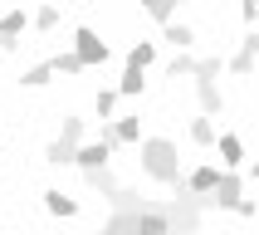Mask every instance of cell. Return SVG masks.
I'll use <instances>...</instances> for the list:
<instances>
[{
  "mask_svg": "<svg viewBox=\"0 0 259 235\" xmlns=\"http://www.w3.org/2000/svg\"><path fill=\"white\" fill-rule=\"evenodd\" d=\"M103 235H176L171 201H152L147 211H113Z\"/></svg>",
  "mask_w": 259,
  "mask_h": 235,
  "instance_id": "6da1fadb",
  "label": "cell"
},
{
  "mask_svg": "<svg viewBox=\"0 0 259 235\" xmlns=\"http://www.w3.org/2000/svg\"><path fill=\"white\" fill-rule=\"evenodd\" d=\"M142 172L152 176V181H166V186L181 181V162H176V147L166 142V137H147L142 142Z\"/></svg>",
  "mask_w": 259,
  "mask_h": 235,
  "instance_id": "7a4b0ae2",
  "label": "cell"
},
{
  "mask_svg": "<svg viewBox=\"0 0 259 235\" xmlns=\"http://www.w3.org/2000/svg\"><path fill=\"white\" fill-rule=\"evenodd\" d=\"M78 142H83V118H64V132H59L54 142L44 147V162H54V167H64V162H73V152H78Z\"/></svg>",
  "mask_w": 259,
  "mask_h": 235,
  "instance_id": "3957f363",
  "label": "cell"
},
{
  "mask_svg": "<svg viewBox=\"0 0 259 235\" xmlns=\"http://www.w3.org/2000/svg\"><path fill=\"white\" fill-rule=\"evenodd\" d=\"M240 191H245V181H240V176H235V172H220V176H215V186L201 196V211H205V206H215V211H230V206L240 201Z\"/></svg>",
  "mask_w": 259,
  "mask_h": 235,
  "instance_id": "277c9868",
  "label": "cell"
},
{
  "mask_svg": "<svg viewBox=\"0 0 259 235\" xmlns=\"http://www.w3.org/2000/svg\"><path fill=\"white\" fill-rule=\"evenodd\" d=\"M73 54H78V64H108V44L98 40V34H93V29H78V34H73Z\"/></svg>",
  "mask_w": 259,
  "mask_h": 235,
  "instance_id": "5b68a950",
  "label": "cell"
},
{
  "mask_svg": "<svg viewBox=\"0 0 259 235\" xmlns=\"http://www.w3.org/2000/svg\"><path fill=\"white\" fill-rule=\"evenodd\" d=\"M108 157H113V142H78V152H73V162H78L83 172L108 167Z\"/></svg>",
  "mask_w": 259,
  "mask_h": 235,
  "instance_id": "8992f818",
  "label": "cell"
},
{
  "mask_svg": "<svg viewBox=\"0 0 259 235\" xmlns=\"http://www.w3.org/2000/svg\"><path fill=\"white\" fill-rule=\"evenodd\" d=\"M254 54H259V34L249 29L245 40H240V49L230 54V69H235V73H254Z\"/></svg>",
  "mask_w": 259,
  "mask_h": 235,
  "instance_id": "52a82bcc",
  "label": "cell"
},
{
  "mask_svg": "<svg viewBox=\"0 0 259 235\" xmlns=\"http://www.w3.org/2000/svg\"><path fill=\"white\" fill-rule=\"evenodd\" d=\"M137 137H142V123H137V118H117V123H108V128H103V142H137Z\"/></svg>",
  "mask_w": 259,
  "mask_h": 235,
  "instance_id": "ba28073f",
  "label": "cell"
},
{
  "mask_svg": "<svg viewBox=\"0 0 259 235\" xmlns=\"http://www.w3.org/2000/svg\"><path fill=\"white\" fill-rule=\"evenodd\" d=\"M20 34H25V10L0 15V49H15V44H20Z\"/></svg>",
  "mask_w": 259,
  "mask_h": 235,
  "instance_id": "9c48e42d",
  "label": "cell"
},
{
  "mask_svg": "<svg viewBox=\"0 0 259 235\" xmlns=\"http://www.w3.org/2000/svg\"><path fill=\"white\" fill-rule=\"evenodd\" d=\"M215 167H196V172H191L186 176V191H191V196H205V191H210V186H215Z\"/></svg>",
  "mask_w": 259,
  "mask_h": 235,
  "instance_id": "30bf717a",
  "label": "cell"
},
{
  "mask_svg": "<svg viewBox=\"0 0 259 235\" xmlns=\"http://www.w3.org/2000/svg\"><path fill=\"white\" fill-rule=\"evenodd\" d=\"M44 206H49V216H78V201L64 191H44Z\"/></svg>",
  "mask_w": 259,
  "mask_h": 235,
  "instance_id": "8fae6325",
  "label": "cell"
},
{
  "mask_svg": "<svg viewBox=\"0 0 259 235\" xmlns=\"http://www.w3.org/2000/svg\"><path fill=\"white\" fill-rule=\"evenodd\" d=\"M225 69V59L220 54H210V59H196V69H191V79H196V84H215V73Z\"/></svg>",
  "mask_w": 259,
  "mask_h": 235,
  "instance_id": "7c38bea8",
  "label": "cell"
},
{
  "mask_svg": "<svg viewBox=\"0 0 259 235\" xmlns=\"http://www.w3.org/2000/svg\"><path fill=\"white\" fill-rule=\"evenodd\" d=\"M220 162H225V167H240V162H245V142H240L235 132L220 137Z\"/></svg>",
  "mask_w": 259,
  "mask_h": 235,
  "instance_id": "4fadbf2b",
  "label": "cell"
},
{
  "mask_svg": "<svg viewBox=\"0 0 259 235\" xmlns=\"http://www.w3.org/2000/svg\"><path fill=\"white\" fill-rule=\"evenodd\" d=\"M152 59H157V44H132L127 49V69H152Z\"/></svg>",
  "mask_w": 259,
  "mask_h": 235,
  "instance_id": "5bb4252c",
  "label": "cell"
},
{
  "mask_svg": "<svg viewBox=\"0 0 259 235\" xmlns=\"http://www.w3.org/2000/svg\"><path fill=\"white\" fill-rule=\"evenodd\" d=\"M83 176H88V186L103 191V196H113V191H117V181H113V172H108V167H93V172H83Z\"/></svg>",
  "mask_w": 259,
  "mask_h": 235,
  "instance_id": "9a60e30c",
  "label": "cell"
},
{
  "mask_svg": "<svg viewBox=\"0 0 259 235\" xmlns=\"http://www.w3.org/2000/svg\"><path fill=\"white\" fill-rule=\"evenodd\" d=\"M142 10L152 15L157 25H166V20H171V15H176V0H142Z\"/></svg>",
  "mask_w": 259,
  "mask_h": 235,
  "instance_id": "2e32d148",
  "label": "cell"
},
{
  "mask_svg": "<svg viewBox=\"0 0 259 235\" xmlns=\"http://www.w3.org/2000/svg\"><path fill=\"white\" fill-rule=\"evenodd\" d=\"M166 40H171L176 49H191V40H196V29H191V25H176V20H166Z\"/></svg>",
  "mask_w": 259,
  "mask_h": 235,
  "instance_id": "e0dca14e",
  "label": "cell"
},
{
  "mask_svg": "<svg viewBox=\"0 0 259 235\" xmlns=\"http://www.w3.org/2000/svg\"><path fill=\"white\" fill-rule=\"evenodd\" d=\"M78 69H83V64H78V54H73V49H64V54L49 59V73H78Z\"/></svg>",
  "mask_w": 259,
  "mask_h": 235,
  "instance_id": "ac0fdd59",
  "label": "cell"
},
{
  "mask_svg": "<svg viewBox=\"0 0 259 235\" xmlns=\"http://www.w3.org/2000/svg\"><path fill=\"white\" fill-rule=\"evenodd\" d=\"M191 142L210 147V142H215V123H210V118H196V123H191Z\"/></svg>",
  "mask_w": 259,
  "mask_h": 235,
  "instance_id": "d6986e66",
  "label": "cell"
},
{
  "mask_svg": "<svg viewBox=\"0 0 259 235\" xmlns=\"http://www.w3.org/2000/svg\"><path fill=\"white\" fill-rule=\"evenodd\" d=\"M196 93H201V108H205V113H220V88L215 84H196Z\"/></svg>",
  "mask_w": 259,
  "mask_h": 235,
  "instance_id": "ffe728a7",
  "label": "cell"
},
{
  "mask_svg": "<svg viewBox=\"0 0 259 235\" xmlns=\"http://www.w3.org/2000/svg\"><path fill=\"white\" fill-rule=\"evenodd\" d=\"M142 84H147L142 69H127V73H122V84H117V93H127V98H132V93H142Z\"/></svg>",
  "mask_w": 259,
  "mask_h": 235,
  "instance_id": "44dd1931",
  "label": "cell"
},
{
  "mask_svg": "<svg viewBox=\"0 0 259 235\" xmlns=\"http://www.w3.org/2000/svg\"><path fill=\"white\" fill-rule=\"evenodd\" d=\"M49 79H54V73H49V64H34V69H25V88H44Z\"/></svg>",
  "mask_w": 259,
  "mask_h": 235,
  "instance_id": "7402d4cb",
  "label": "cell"
},
{
  "mask_svg": "<svg viewBox=\"0 0 259 235\" xmlns=\"http://www.w3.org/2000/svg\"><path fill=\"white\" fill-rule=\"evenodd\" d=\"M191 69H196V59H191V54H186V49H181V54H176V59H171V69H166V73H171V79H186V73H191Z\"/></svg>",
  "mask_w": 259,
  "mask_h": 235,
  "instance_id": "603a6c76",
  "label": "cell"
},
{
  "mask_svg": "<svg viewBox=\"0 0 259 235\" xmlns=\"http://www.w3.org/2000/svg\"><path fill=\"white\" fill-rule=\"evenodd\" d=\"M113 103H117V88H98V98H93L98 118H108V113H113Z\"/></svg>",
  "mask_w": 259,
  "mask_h": 235,
  "instance_id": "cb8c5ba5",
  "label": "cell"
},
{
  "mask_svg": "<svg viewBox=\"0 0 259 235\" xmlns=\"http://www.w3.org/2000/svg\"><path fill=\"white\" fill-rule=\"evenodd\" d=\"M59 25V10L54 5H39V10H34V29H54Z\"/></svg>",
  "mask_w": 259,
  "mask_h": 235,
  "instance_id": "d4e9b609",
  "label": "cell"
},
{
  "mask_svg": "<svg viewBox=\"0 0 259 235\" xmlns=\"http://www.w3.org/2000/svg\"><path fill=\"white\" fill-rule=\"evenodd\" d=\"M230 211H235V216H245V220H249V216H259V201H249V196H240V201H235Z\"/></svg>",
  "mask_w": 259,
  "mask_h": 235,
  "instance_id": "484cf974",
  "label": "cell"
},
{
  "mask_svg": "<svg viewBox=\"0 0 259 235\" xmlns=\"http://www.w3.org/2000/svg\"><path fill=\"white\" fill-rule=\"evenodd\" d=\"M240 10H245V20H254V15H259V0H240Z\"/></svg>",
  "mask_w": 259,
  "mask_h": 235,
  "instance_id": "4316f807",
  "label": "cell"
},
{
  "mask_svg": "<svg viewBox=\"0 0 259 235\" xmlns=\"http://www.w3.org/2000/svg\"><path fill=\"white\" fill-rule=\"evenodd\" d=\"M93 235H103V230H93Z\"/></svg>",
  "mask_w": 259,
  "mask_h": 235,
  "instance_id": "83f0119b",
  "label": "cell"
},
{
  "mask_svg": "<svg viewBox=\"0 0 259 235\" xmlns=\"http://www.w3.org/2000/svg\"><path fill=\"white\" fill-rule=\"evenodd\" d=\"M176 5H181V0H176Z\"/></svg>",
  "mask_w": 259,
  "mask_h": 235,
  "instance_id": "f1b7e54d",
  "label": "cell"
}]
</instances>
